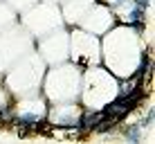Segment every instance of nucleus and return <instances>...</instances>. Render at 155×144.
I'll return each mask as SVG.
<instances>
[{
    "instance_id": "obj_1",
    "label": "nucleus",
    "mask_w": 155,
    "mask_h": 144,
    "mask_svg": "<svg viewBox=\"0 0 155 144\" xmlns=\"http://www.w3.org/2000/svg\"><path fill=\"white\" fill-rule=\"evenodd\" d=\"M99 119H101V115H90V113H88V115H85L83 119H81V124H79V126H81V131H83V133H88V131L97 129Z\"/></svg>"
},
{
    "instance_id": "obj_2",
    "label": "nucleus",
    "mask_w": 155,
    "mask_h": 144,
    "mask_svg": "<svg viewBox=\"0 0 155 144\" xmlns=\"http://www.w3.org/2000/svg\"><path fill=\"white\" fill-rule=\"evenodd\" d=\"M16 124H20V126H38L41 122H38L36 115H18L16 117Z\"/></svg>"
},
{
    "instance_id": "obj_3",
    "label": "nucleus",
    "mask_w": 155,
    "mask_h": 144,
    "mask_svg": "<svg viewBox=\"0 0 155 144\" xmlns=\"http://www.w3.org/2000/svg\"><path fill=\"white\" fill-rule=\"evenodd\" d=\"M142 126H126L124 129V135L128 137V142H140V137H142Z\"/></svg>"
}]
</instances>
